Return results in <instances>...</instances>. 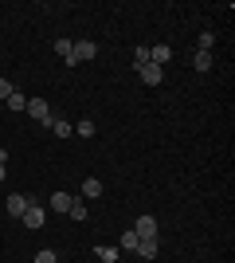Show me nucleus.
<instances>
[{
  "label": "nucleus",
  "mask_w": 235,
  "mask_h": 263,
  "mask_svg": "<svg viewBox=\"0 0 235 263\" xmlns=\"http://www.w3.org/2000/svg\"><path fill=\"white\" fill-rule=\"evenodd\" d=\"M94 55H98V44H94V40H75V51H71V67H75V63H90Z\"/></svg>",
  "instance_id": "nucleus-1"
},
{
  "label": "nucleus",
  "mask_w": 235,
  "mask_h": 263,
  "mask_svg": "<svg viewBox=\"0 0 235 263\" xmlns=\"http://www.w3.org/2000/svg\"><path fill=\"white\" fill-rule=\"evenodd\" d=\"M20 220L28 224V228H44V220H47V209L39 204V200H32V204H28V212H24Z\"/></svg>",
  "instance_id": "nucleus-2"
},
{
  "label": "nucleus",
  "mask_w": 235,
  "mask_h": 263,
  "mask_svg": "<svg viewBox=\"0 0 235 263\" xmlns=\"http://www.w3.org/2000/svg\"><path fill=\"white\" fill-rule=\"evenodd\" d=\"M28 114H32V118L39 122V126H47V122H51V114H55V110L47 106L44 99H28Z\"/></svg>",
  "instance_id": "nucleus-3"
},
{
  "label": "nucleus",
  "mask_w": 235,
  "mask_h": 263,
  "mask_svg": "<svg viewBox=\"0 0 235 263\" xmlns=\"http://www.w3.org/2000/svg\"><path fill=\"white\" fill-rule=\"evenodd\" d=\"M134 232H137V240H157V216H137V224H134Z\"/></svg>",
  "instance_id": "nucleus-4"
},
{
  "label": "nucleus",
  "mask_w": 235,
  "mask_h": 263,
  "mask_svg": "<svg viewBox=\"0 0 235 263\" xmlns=\"http://www.w3.org/2000/svg\"><path fill=\"white\" fill-rule=\"evenodd\" d=\"M32 200H35V197H28V193H12V197H8V216L20 220L24 212H28V204H32Z\"/></svg>",
  "instance_id": "nucleus-5"
},
{
  "label": "nucleus",
  "mask_w": 235,
  "mask_h": 263,
  "mask_svg": "<svg viewBox=\"0 0 235 263\" xmlns=\"http://www.w3.org/2000/svg\"><path fill=\"white\" fill-rule=\"evenodd\" d=\"M137 75H141V83H149V87H157V83L165 79V67H157V63H145V67H137Z\"/></svg>",
  "instance_id": "nucleus-6"
},
{
  "label": "nucleus",
  "mask_w": 235,
  "mask_h": 263,
  "mask_svg": "<svg viewBox=\"0 0 235 263\" xmlns=\"http://www.w3.org/2000/svg\"><path fill=\"white\" fill-rule=\"evenodd\" d=\"M192 67H196L200 75H208V71H212V67H216L212 51H192Z\"/></svg>",
  "instance_id": "nucleus-7"
},
{
  "label": "nucleus",
  "mask_w": 235,
  "mask_h": 263,
  "mask_svg": "<svg viewBox=\"0 0 235 263\" xmlns=\"http://www.w3.org/2000/svg\"><path fill=\"white\" fill-rule=\"evenodd\" d=\"M168 59H173V47H165V44H157V47H149V63H157V67H165Z\"/></svg>",
  "instance_id": "nucleus-8"
},
{
  "label": "nucleus",
  "mask_w": 235,
  "mask_h": 263,
  "mask_svg": "<svg viewBox=\"0 0 235 263\" xmlns=\"http://www.w3.org/2000/svg\"><path fill=\"white\" fill-rule=\"evenodd\" d=\"M47 126L55 130V138H71V134H75V130H71V122L63 118V114H51V122H47Z\"/></svg>",
  "instance_id": "nucleus-9"
},
{
  "label": "nucleus",
  "mask_w": 235,
  "mask_h": 263,
  "mask_svg": "<svg viewBox=\"0 0 235 263\" xmlns=\"http://www.w3.org/2000/svg\"><path fill=\"white\" fill-rule=\"evenodd\" d=\"M102 197V181L98 177H87V181H82V200H98Z\"/></svg>",
  "instance_id": "nucleus-10"
},
{
  "label": "nucleus",
  "mask_w": 235,
  "mask_h": 263,
  "mask_svg": "<svg viewBox=\"0 0 235 263\" xmlns=\"http://www.w3.org/2000/svg\"><path fill=\"white\" fill-rule=\"evenodd\" d=\"M47 200H51V204H47L51 212H67V209H71V200H75V197H71V193H51Z\"/></svg>",
  "instance_id": "nucleus-11"
},
{
  "label": "nucleus",
  "mask_w": 235,
  "mask_h": 263,
  "mask_svg": "<svg viewBox=\"0 0 235 263\" xmlns=\"http://www.w3.org/2000/svg\"><path fill=\"white\" fill-rule=\"evenodd\" d=\"M67 216H71V220H87V216H90L87 200H82V197H75V200H71V209H67Z\"/></svg>",
  "instance_id": "nucleus-12"
},
{
  "label": "nucleus",
  "mask_w": 235,
  "mask_h": 263,
  "mask_svg": "<svg viewBox=\"0 0 235 263\" xmlns=\"http://www.w3.org/2000/svg\"><path fill=\"white\" fill-rule=\"evenodd\" d=\"M134 255H141V259H157V240H137Z\"/></svg>",
  "instance_id": "nucleus-13"
},
{
  "label": "nucleus",
  "mask_w": 235,
  "mask_h": 263,
  "mask_svg": "<svg viewBox=\"0 0 235 263\" xmlns=\"http://www.w3.org/2000/svg\"><path fill=\"white\" fill-rule=\"evenodd\" d=\"M4 102H8V110H16V114H20V110H28V95H24V90H12Z\"/></svg>",
  "instance_id": "nucleus-14"
},
{
  "label": "nucleus",
  "mask_w": 235,
  "mask_h": 263,
  "mask_svg": "<svg viewBox=\"0 0 235 263\" xmlns=\"http://www.w3.org/2000/svg\"><path fill=\"white\" fill-rule=\"evenodd\" d=\"M71 51H75V40H55V55L63 63H71Z\"/></svg>",
  "instance_id": "nucleus-15"
},
{
  "label": "nucleus",
  "mask_w": 235,
  "mask_h": 263,
  "mask_svg": "<svg viewBox=\"0 0 235 263\" xmlns=\"http://www.w3.org/2000/svg\"><path fill=\"white\" fill-rule=\"evenodd\" d=\"M216 47V32H200V40H196V51H212Z\"/></svg>",
  "instance_id": "nucleus-16"
},
{
  "label": "nucleus",
  "mask_w": 235,
  "mask_h": 263,
  "mask_svg": "<svg viewBox=\"0 0 235 263\" xmlns=\"http://www.w3.org/2000/svg\"><path fill=\"white\" fill-rule=\"evenodd\" d=\"M94 255H98L102 263H118V255H122V248H98V252H94Z\"/></svg>",
  "instance_id": "nucleus-17"
},
{
  "label": "nucleus",
  "mask_w": 235,
  "mask_h": 263,
  "mask_svg": "<svg viewBox=\"0 0 235 263\" xmlns=\"http://www.w3.org/2000/svg\"><path fill=\"white\" fill-rule=\"evenodd\" d=\"M94 130H98V126H94L90 118H82V122L75 126V134H78V138H94Z\"/></svg>",
  "instance_id": "nucleus-18"
},
{
  "label": "nucleus",
  "mask_w": 235,
  "mask_h": 263,
  "mask_svg": "<svg viewBox=\"0 0 235 263\" xmlns=\"http://www.w3.org/2000/svg\"><path fill=\"white\" fill-rule=\"evenodd\" d=\"M137 248V232L130 228V232H122V252H134Z\"/></svg>",
  "instance_id": "nucleus-19"
},
{
  "label": "nucleus",
  "mask_w": 235,
  "mask_h": 263,
  "mask_svg": "<svg viewBox=\"0 0 235 263\" xmlns=\"http://www.w3.org/2000/svg\"><path fill=\"white\" fill-rule=\"evenodd\" d=\"M35 263H59V255L51 248H44V252H35Z\"/></svg>",
  "instance_id": "nucleus-20"
},
{
  "label": "nucleus",
  "mask_w": 235,
  "mask_h": 263,
  "mask_svg": "<svg viewBox=\"0 0 235 263\" xmlns=\"http://www.w3.org/2000/svg\"><path fill=\"white\" fill-rule=\"evenodd\" d=\"M12 90H16V87H12V83H8V79H4V75H0V99H8V95H12Z\"/></svg>",
  "instance_id": "nucleus-21"
},
{
  "label": "nucleus",
  "mask_w": 235,
  "mask_h": 263,
  "mask_svg": "<svg viewBox=\"0 0 235 263\" xmlns=\"http://www.w3.org/2000/svg\"><path fill=\"white\" fill-rule=\"evenodd\" d=\"M0 165H8V149H0Z\"/></svg>",
  "instance_id": "nucleus-22"
},
{
  "label": "nucleus",
  "mask_w": 235,
  "mask_h": 263,
  "mask_svg": "<svg viewBox=\"0 0 235 263\" xmlns=\"http://www.w3.org/2000/svg\"><path fill=\"white\" fill-rule=\"evenodd\" d=\"M4 173H8V169H4V165H0V181H4Z\"/></svg>",
  "instance_id": "nucleus-23"
}]
</instances>
